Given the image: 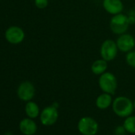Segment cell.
<instances>
[{
    "instance_id": "6da1fadb",
    "label": "cell",
    "mask_w": 135,
    "mask_h": 135,
    "mask_svg": "<svg viewBox=\"0 0 135 135\" xmlns=\"http://www.w3.org/2000/svg\"><path fill=\"white\" fill-rule=\"evenodd\" d=\"M112 109L115 114L121 118L129 116L133 110V103L126 96H118L112 103Z\"/></svg>"
},
{
    "instance_id": "7a4b0ae2",
    "label": "cell",
    "mask_w": 135,
    "mask_h": 135,
    "mask_svg": "<svg viewBox=\"0 0 135 135\" xmlns=\"http://www.w3.org/2000/svg\"><path fill=\"white\" fill-rule=\"evenodd\" d=\"M129 18L123 14H118L113 15L110 21V30L117 35H121L125 33L129 29Z\"/></svg>"
},
{
    "instance_id": "3957f363",
    "label": "cell",
    "mask_w": 135,
    "mask_h": 135,
    "mask_svg": "<svg viewBox=\"0 0 135 135\" xmlns=\"http://www.w3.org/2000/svg\"><path fill=\"white\" fill-rule=\"evenodd\" d=\"M99 86L103 92L114 95L118 87V81L113 73L106 72L99 76Z\"/></svg>"
},
{
    "instance_id": "277c9868",
    "label": "cell",
    "mask_w": 135,
    "mask_h": 135,
    "mask_svg": "<svg viewBox=\"0 0 135 135\" xmlns=\"http://www.w3.org/2000/svg\"><path fill=\"white\" fill-rule=\"evenodd\" d=\"M118 46L116 41L111 39L105 40L100 47V56L103 60L108 61H111L114 60L118 55Z\"/></svg>"
},
{
    "instance_id": "5b68a950",
    "label": "cell",
    "mask_w": 135,
    "mask_h": 135,
    "mask_svg": "<svg viewBox=\"0 0 135 135\" xmlns=\"http://www.w3.org/2000/svg\"><path fill=\"white\" fill-rule=\"evenodd\" d=\"M78 129L83 135H95L98 132L99 125L91 117H83L78 122Z\"/></svg>"
},
{
    "instance_id": "8992f818",
    "label": "cell",
    "mask_w": 135,
    "mask_h": 135,
    "mask_svg": "<svg viewBox=\"0 0 135 135\" xmlns=\"http://www.w3.org/2000/svg\"><path fill=\"white\" fill-rule=\"evenodd\" d=\"M116 44L119 51L127 53L133 50L135 47V38L131 34L125 33L119 35L116 40Z\"/></svg>"
},
{
    "instance_id": "52a82bcc",
    "label": "cell",
    "mask_w": 135,
    "mask_h": 135,
    "mask_svg": "<svg viewBox=\"0 0 135 135\" xmlns=\"http://www.w3.org/2000/svg\"><path fill=\"white\" fill-rule=\"evenodd\" d=\"M17 94L21 100L26 102L31 101L35 95V87L31 82L24 81L18 86Z\"/></svg>"
},
{
    "instance_id": "ba28073f",
    "label": "cell",
    "mask_w": 135,
    "mask_h": 135,
    "mask_svg": "<svg viewBox=\"0 0 135 135\" xmlns=\"http://www.w3.org/2000/svg\"><path fill=\"white\" fill-rule=\"evenodd\" d=\"M58 116L57 108L52 105L43 109L40 114V120L44 126H52L56 122Z\"/></svg>"
},
{
    "instance_id": "9c48e42d",
    "label": "cell",
    "mask_w": 135,
    "mask_h": 135,
    "mask_svg": "<svg viewBox=\"0 0 135 135\" xmlns=\"http://www.w3.org/2000/svg\"><path fill=\"white\" fill-rule=\"evenodd\" d=\"M5 38L9 43L17 45L23 41L25 38V33L22 28L16 26H13L9 27L6 30Z\"/></svg>"
},
{
    "instance_id": "30bf717a",
    "label": "cell",
    "mask_w": 135,
    "mask_h": 135,
    "mask_svg": "<svg viewBox=\"0 0 135 135\" xmlns=\"http://www.w3.org/2000/svg\"><path fill=\"white\" fill-rule=\"evenodd\" d=\"M103 7L108 14L115 15L122 12L124 6L122 0H103Z\"/></svg>"
},
{
    "instance_id": "8fae6325",
    "label": "cell",
    "mask_w": 135,
    "mask_h": 135,
    "mask_svg": "<svg viewBox=\"0 0 135 135\" xmlns=\"http://www.w3.org/2000/svg\"><path fill=\"white\" fill-rule=\"evenodd\" d=\"M20 131L25 135H33L37 129L36 122L30 118L22 119L19 123Z\"/></svg>"
},
{
    "instance_id": "7c38bea8",
    "label": "cell",
    "mask_w": 135,
    "mask_h": 135,
    "mask_svg": "<svg viewBox=\"0 0 135 135\" xmlns=\"http://www.w3.org/2000/svg\"><path fill=\"white\" fill-rule=\"evenodd\" d=\"M107 68H108L107 61L101 58V59H98L95 60L92 63L91 66V70L93 74L96 76H100L103 73L107 72Z\"/></svg>"
},
{
    "instance_id": "4fadbf2b",
    "label": "cell",
    "mask_w": 135,
    "mask_h": 135,
    "mask_svg": "<svg viewBox=\"0 0 135 135\" xmlns=\"http://www.w3.org/2000/svg\"><path fill=\"white\" fill-rule=\"evenodd\" d=\"M111 95H112L108 94V93H105V92L99 95L97 97L96 101H95L96 107L100 110H105V109L108 108L113 103Z\"/></svg>"
},
{
    "instance_id": "5bb4252c",
    "label": "cell",
    "mask_w": 135,
    "mask_h": 135,
    "mask_svg": "<svg viewBox=\"0 0 135 135\" xmlns=\"http://www.w3.org/2000/svg\"><path fill=\"white\" fill-rule=\"evenodd\" d=\"M25 110H26V115L30 118H35L40 114V109H39L38 105L33 101H29L26 103Z\"/></svg>"
},
{
    "instance_id": "9a60e30c",
    "label": "cell",
    "mask_w": 135,
    "mask_h": 135,
    "mask_svg": "<svg viewBox=\"0 0 135 135\" xmlns=\"http://www.w3.org/2000/svg\"><path fill=\"white\" fill-rule=\"evenodd\" d=\"M123 126L126 132L135 134V116H128L123 122Z\"/></svg>"
},
{
    "instance_id": "2e32d148",
    "label": "cell",
    "mask_w": 135,
    "mask_h": 135,
    "mask_svg": "<svg viewBox=\"0 0 135 135\" xmlns=\"http://www.w3.org/2000/svg\"><path fill=\"white\" fill-rule=\"evenodd\" d=\"M126 62L129 66L135 69V51L134 50H132L126 53Z\"/></svg>"
},
{
    "instance_id": "e0dca14e",
    "label": "cell",
    "mask_w": 135,
    "mask_h": 135,
    "mask_svg": "<svg viewBox=\"0 0 135 135\" xmlns=\"http://www.w3.org/2000/svg\"><path fill=\"white\" fill-rule=\"evenodd\" d=\"M34 4L38 9H45L49 5V0H34Z\"/></svg>"
},
{
    "instance_id": "ac0fdd59",
    "label": "cell",
    "mask_w": 135,
    "mask_h": 135,
    "mask_svg": "<svg viewBox=\"0 0 135 135\" xmlns=\"http://www.w3.org/2000/svg\"><path fill=\"white\" fill-rule=\"evenodd\" d=\"M126 132V130L125 129L124 126H118L114 130V134L115 135H125Z\"/></svg>"
},
{
    "instance_id": "d6986e66",
    "label": "cell",
    "mask_w": 135,
    "mask_h": 135,
    "mask_svg": "<svg viewBox=\"0 0 135 135\" xmlns=\"http://www.w3.org/2000/svg\"><path fill=\"white\" fill-rule=\"evenodd\" d=\"M133 108H134V110H135V99H134V101H133Z\"/></svg>"
}]
</instances>
